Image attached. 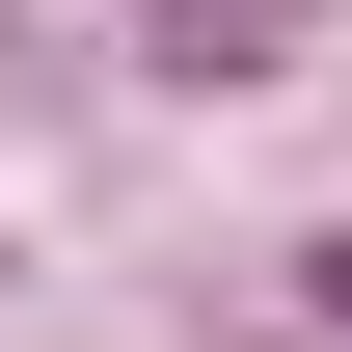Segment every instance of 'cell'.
Segmentation results:
<instances>
[{"label":"cell","instance_id":"cell-1","mask_svg":"<svg viewBox=\"0 0 352 352\" xmlns=\"http://www.w3.org/2000/svg\"><path fill=\"white\" fill-rule=\"evenodd\" d=\"M325 298H352V244H325Z\"/></svg>","mask_w":352,"mask_h":352}]
</instances>
